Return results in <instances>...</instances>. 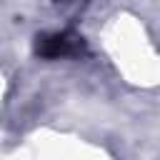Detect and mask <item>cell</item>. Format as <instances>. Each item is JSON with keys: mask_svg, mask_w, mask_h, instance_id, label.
Returning a JSON list of instances; mask_svg holds the SVG:
<instances>
[{"mask_svg": "<svg viewBox=\"0 0 160 160\" xmlns=\"http://www.w3.org/2000/svg\"><path fill=\"white\" fill-rule=\"evenodd\" d=\"M80 50H82V38L72 32H42L35 38V52L45 60L78 55Z\"/></svg>", "mask_w": 160, "mask_h": 160, "instance_id": "6da1fadb", "label": "cell"}]
</instances>
